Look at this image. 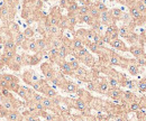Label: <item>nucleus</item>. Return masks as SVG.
<instances>
[{
  "label": "nucleus",
  "mask_w": 146,
  "mask_h": 121,
  "mask_svg": "<svg viewBox=\"0 0 146 121\" xmlns=\"http://www.w3.org/2000/svg\"><path fill=\"white\" fill-rule=\"evenodd\" d=\"M16 11H17V7H13L3 1L2 5L0 6V20L2 21V24L8 25L13 22L16 16Z\"/></svg>",
  "instance_id": "obj_1"
},
{
  "label": "nucleus",
  "mask_w": 146,
  "mask_h": 121,
  "mask_svg": "<svg viewBox=\"0 0 146 121\" xmlns=\"http://www.w3.org/2000/svg\"><path fill=\"white\" fill-rule=\"evenodd\" d=\"M40 71H42V73L44 74L45 80H46V81H50V82L54 79L55 73H56V71L53 69V65H52L50 62L43 63V64L40 65Z\"/></svg>",
  "instance_id": "obj_2"
},
{
  "label": "nucleus",
  "mask_w": 146,
  "mask_h": 121,
  "mask_svg": "<svg viewBox=\"0 0 146 121\" xmlns=\"http://www.w3.org/2000/svg\"><path fill=\"white\" fill-rule=\"evenodd\" d=\"M21 79H23V81H24L27 85H29V87H32L35 82H37V81L39 80V77L37 76L36 73H35L33 69H25L24 73H23V75H21Z\"/></svg>",
  "instance_id": "obj_3"
},
{
  "label": "nucleus",
  "mask_w": 146,
  "mask_h": 121,
  "mask_svg": "<svg viewBox=\"0 0 146 121\" xmlns=\"http://www.w3.org/2000/svg\"><path fill=\"white\" fill-rule=\"evenodd\" d=\"M35 91L32 89V87H19L18 91L16 92V94L19 95L25 102L27 101H31L32 100V97H33V93Z\"/></svg>",
  "instance_id": "obj_4"
},
{
  "label": "nucleus",
  "mask_w": 146,
  "mask_h": 121,
  "mask_svg": "<svg viewBox=\"0 0 146 121\" xmlns=\"http://www.w3.org/2000/svg\"><path fill=\"white\" fill-rule=\"evenodd\" d=\"M24 51H31V52L33 53H36L37 52V47H36V42H35V39L34 38H26L25 40H24V43L21 44V46H20Z\"/></svg>",
  "instance_id": "obj_5"
},
{
  "label": "nucleus",
  "mask_w": 146,
  "mask_h": 121,
  "mask_svg": "<svg viewBox=\"0 0 146 121\" xmlns=\"http://www.w3.org/2000/svg\"><path fill=\"white\" fill-rule=\"evenodd\" d=\"M123 92L124 91H121L119 87H109V90H108V92L106 94L109 98H111L112 100H115L117 102H120V99L123 97Z\"/></svg>",
  "instance_id": "obj_6"
},
{
  "label": "nucleus",
  "mask_w": 146,
  "mask_h": 121,
  "mask_svg": "<svg viewBox=\"0 0 146 121\" xmlns=\"http://www.w3.org/2000/svg\"><path fill=\"white\" fill-rule=\"evenodd\" d=\"M17 54L16 51H3L0 55V63H2L5 66L9 63V61H11L15 55Z\"/></svg>",
  "instance_id": "obj_7"
},
{
  "label": "nucleus",
  "mask_w": 146,
  "mask_h": 121,
  "mask_svg": "<svg viewBox=\"0 0 146 121\" xmlns=\"http://www.w3.org/2000/svg\"><path fill=\"white\" fill-rule=\"evenodd\" d=\"M58 67H60V72L64 75H73V71L70 66V63L68 61H61L58 64Z\"/></svg>",
  "instance_id": "obj_8"
},
{
  "label": "nucleus",
  "mask_w": 146,
  "mask_h": 121,
  "mask_svg": "<svg viewBox=\"0 0 146 121\" xmlns=\"http://www.w3.org/2000/svg\"><path fill=\"white\" fill-rule=\"evenodd\" d=\"M75 93L79 95V98L81 100H83L87 104H90V102H91L92 99H93V97L89 93V91H86L84 89H78V91Z\"/></svg>",
  "instance_id": "obj_9"
},
{
  "label": "nucleus",
  "mask_w": 146,
  "mask_h": 121,
  "mask_svg": "<svg viewBox=\"0 0 146 121\" xmlns=\"http://www.w3.org/2000/svg\"><path fill=\"white\" fill-rule=\"evenodd\" d=\"M109 45L112 48H116L118 51H121V52H128V47L125 45V43L123 40H120L119 38L117 39H113L109 43Z\"/></svg>",
  "instance_id": "obj_10"
},
{
  "label": "nucleus",
  "mask_w": 146,
  "mask_h": 121,
  "mask_svg": "<svg viewBox=\"0 0 146 121\" xmlns=\"http://www.w3.org/2000/svg\"><path fill=\"white\" fill-rule=\"evenodd\" d=\"M6 120L7 121H24V118L21 116V112H19V110H11L8 112V114L6 116Z\"/></svg>",
  "instance_id": "obj_11"
},
{
  "label": "nucleus",
  "mask_w": 146,
  "mask_h": 121,
  "mask_svg": "<svg viewBox=\"0 0 146 121\" xmlns=\"http://www.w3.org/2000/svg\"><path fill=\"white\" fill-rule=\"evenodd\" d=\"M100 22H101L102 25H106V26H109L111 24H116V22L113 21L112 17H111V15H110L109 10L104 11V13L100 14Z\"/></svg>",
  "instance_id": "obj_12"
},
{
  "label": "nucleus",
  "mask_w": 146,
  "mask_h": 121,
  "mask_svg": "<svg viewBox=\"0 0 146 121\" xmlns=\"http://www.w3.org/2000/svg\"><path fill=\"white\" fill-rule=\"evenodd\" d=\"M109 90V84L107 82V79H101L100 81H98V85H97V92L100 94H106Z\"/></svg>",
  "instance_id": "obj_13"
},
{
  "label": "nucleus",
  "mask_w": 146,
  "mask_h": 121,
  "mask_svg": "<svg viewBox=\"0 0 146 121\" xmlns=\"http://www.w3.org/2000/svg\"><path fill=\"white\" fill-rule=\"evenodd\" d=\"M61 89L63 90V91H65V92H68V93H75L76 91H78V89L79 87L75 84V83H73L71 81H65L64 82V84L61 87Z\"/></svg>",
  "instance_id": "obj_14"
},
{
  "label": "nucleus",
  "mask_w": 146,
  "mask_h": 121,
  "mask_svg": "<svg viewBox=\"0 0 146 121\" xmlns=\"http://www.w3.org/2000/svg\"><path fill=\"white\" fill-rule=\"evenodd\" d=\"M129 15H130V17L133 18L135 21H141V20H143V21H144L143 15L138 11V9H137L134 5L129 7Z\"/></svg>",
  "instance_id": "obj_15"
},
{
  "label": "nucleus",
  "mask_w": 146,
  "mask_h": 121,
  "mask_svg": "<svg viewBox=\"0 0 146 121\" xmlns=\"http://www.w3.org/2000/svg\"><path fill=\"white\" fill-rule=\"evenodd\" d=\"M3 51H16L17 52V46L14 42V38H7L2 43Z\"/></svg>",
  "instance_id": "obj_16"
},
{
  "label": "nucleus",
  "mask_w": 146,
  "mask_h": 121,
  "mask_svg": "<svg viewBox=\"0 0 146 121\" xmlns=\"http://www.w3.org/2000/svg\"><path fill=\"white\" fill-rule=\"evenodd\" d=\"M35 42H36L37 52H40V51H48V42H47L46 38L42 37V38L35 39Z\"/></svg>",
  "instance_id": "obj_17"
},
{
  "label": "nucleus",
  "mask_w": 146,
  "mask_h": 121,
  "mask_svg": "<svg viewBox=\"0 0 146 121\" xmlns=\"http://www.w3.org/2000/svg\"><path fill=\"white\" fill-rule=\"evenodd\" d=\"M79 62H82V63H83L86 66L91 67V69L94 66V65H96V63H97V62H96V60H94V57L92 56L90 53H89V54H87L84 57H82V58H81Z\"/></svg>",
  "instance_id": "obj_18"
},
{
  "label": "nucleus",
  "mask_w": 146,
  "mask_h": 121,
  "mask_svg": "<svg viewBox=\"0 0 146 121\" xmlns=\"http://www.w3.org/2000/svg\"><path fill=\"white\" fill-rule=\"evenodd\" d=\"M109 13H110V15H111V17H112V19H113L115 22L118 21V20H121L123 17H124L123 11H121L120 9H118V8H112V9H110Z\"/></svg>",
  "instance_id": "obj_19"
},
{
  "label": "nucleus",
  "mask_w": 146,
  "mask_h": 121,
  "mask_svg": "<svg viewBox=\"0 0 146 121\" xmlns=\"http://www.w3.org/2000/svg\"><path fill=\"white\" fill-rule=\"evenodd\" d=\"M128 52H130L135 57H141L144 52H143V47L139 45H133L130 48H128Z\"/></svg>",
  "instance_id": "obj_20"
},
{
  "label": "nucleus",
  "mask_w": 146,
  "mask_h": 121,
  "mask_svg": "<svg viewBox=\"0 0 146 121\" xmlns=\"http://www.w3.org/2000/svg\"><path fill=\"white\" fill-rule=\"evenodd\" d=\"M127 69L129 71V73L131 74V75H137L138 73H139V66L136 64V62H134V61H129L128 62V65H127Z\"/></svg>",
  "instance_id": "obj_21"
},
{
  "label": "nucleus",
  "mask_w": 146,
  "mask_h": 121,
  "mask_svg": "<svg viewBox=\"0 0 146 121\" xmlns=\"http://www.w3.org/2000/svg\"><path fill=\"white\" fill-rule=\"evenodd\" d=\"M7 27H8V30H9V33L11 34V36H13V37H15V36L18 34L19 32H20L19 25H18V24H16L15 21H13V22L8 24V25H7Z\"/></svg>",
  "instance_id": "obj_22"
},
{
  "label": "nucleus",
  "mask_w": 146,
  "mask_h": 121,
  "mask_svg": "<svg viewBox=\"0 0 146 121\" xmlns=\"http://www.w3.org/2000/svg\"><path fill=\"white\" fill-rule=\"evenodd\" d=\"M130 33H133V32H131V28H130L129 25H124V26H121L120 28H118V35H119L120 37L126 38Z\"/></svg>",
  "instance_id": "obj_23"
},
{
  "label": "nucleus",
  "mask_w": 146,
  "mask_h": 121,
  "mask_svg": "<svg viewBox=\"0 0 146 121\" xmlns=\"http://www.w3.org/2000/svg\"><path fill=\"white\" fill-rule=\"evenodd\" d=\"M94 20H96V19H93L89 14H87V15H82V16H79V22L88 24V25H90V26L93 24V21H94Z\"/></svg>",
  "instance_id": "obj_24"
},
{
  "label": "nucleus",
  "mask_w": 146,
  "mask_h": 121,
  "mask_svg": "<svg viewBox=\"0 0 146 121\" xmlns=\"http://www.w3.org/2000/svg\"><path fill=\"white\" fill-rule=\"evenodd\" d=\"M89 15H90L93 19H100V13L97 10V8L93 6V3H91V5L89 6Z\"/></svg>",
  "instance_id": "obj_25"
},
{
  "label": "nucleus",
  "mask_w": 146,
  "mask_h": 121,
  "mask_svg": "<svg viewBox=\"0 0 146 121\" xmlns=\"http://www.w3.org/2000/svg\"><path fill=\"white\" fill-rule=\"evenodd\" d=\"M25 39H26V38H25V36H24V34H23L21 32H19L18 34L14 37V42H15V44H16L17 47H20V46H21V44L24 43Z\"/></svg>",
  "instance_id": "obj_26"
},
{
  "label": "nucleus",
  "mask_w": 146,
  "mask_h": 121,
  "mask_svg": "<svg viewBox=\"0 0 146 121\" xmlns=\"http://www.w3.org/2000/svg\"><path fill=\"white\" fill-rule=\"evenodd\" d=\"M93 6L97 8V10H98L100 14L104 13V11H107V10H108L107 6H106L102 1H96V2H93Z\"/></svg>",
  "instance_id": "obj_27"
},
{
  "label": "nucleus",
  "mask_w": 146,
  "mask_h": 121,
  "mask_svg": "<svg viewBox=\"0 0 146 121\" xmlns=\"http://www.w3.org/2000/svg\"><path fill=\"white\" fill-rule=\"evenodd\" d=\"M6 66H7V67H9L11 71H15V72H19L20 69H21V66L19 65L18 63H16V62L14 61V58H13L11 61H9V63H8Z\"/></svg>",
  "instance_id": "obj_28"
},
{
  "label": "nucleus",
  "mask_w": 146,
  "mask_h": 121,
  "mask_svg": "<svg viewBox=\"0 0 146 121\" xmlns=\"http://www.w3.org/2000/svg\"><path fill=\"white\" fill-rule=\"evenodd\" d=\"M23 34L25 36V38H33L34 37V35H35V30H34V28L33 27H27L24 32H23Z\"/></svg>",
  "instance_id": "obj_29"
},
{
  "label": "nucleus",
  "mask_w": 146,
  "mask_h": 121,
  "mask_svg": "<svg viewBox=\"0 0 146 121\" xmlns=\"http://www.w3.org/2000/svg\"><path fill=\"white\" fill-rule=\"evenodd\" d=\"M78 9H79V5L76 3V1L75 0H71L70 6L68 8V13H78Z\"/></svg>",
  "instance_id": "obj_30"
},
{
  "label": "nucleus",
  "mask_w": 146,
  "mask_h": 121,
  "mask_svg": "<svg viewBox=\"0 0 146 121\" xmlns=\"http://www.w3.org/2000/svg\"><path fill=\"white\" fill-rule=\"evenodd\" d=\"M97 85H98V80L97 81H91L87 83V90L92 91V92H97Z\"/></svg>",
  "instance_id": "obj_31"
},
{
  "label": "nucleus",
  "mask_w": 146,
  "mask_h": 121,
  "mask_svg": "<svg viewBox=\"0 0 146 121\" xmlns=\"http://www.w3.org/2000/svg\"><path fill=\"white\" fill-rule=\"evenodd\" d=\"M76 14H78L79 16L89 14V7H88V6H79V9H78V13H76Z\"/></svg>",
  "instance_id": "obj_32"
},
{
  "label": "nucleus",
  "mask_w": 146,
  "mask_h": 121,
  "mask_svg": "<svg viewBox=\"0 0 146 121\" xmlns=\"http://www.w3.org/2000/svg\"><path fill=\"white\" fill-rule=\"evenodd\" d=\"M69 63H70V66H71V69H72L73 72H74L75 69H78L79 67H80V63H79V61H78L76 58H74V57L70 60V62H69Z\"/></svg>",
  "instance_id": "obj_33"
},
{
  "label": "nucleus",
  "mask_w": 146,
  "mask_h": 121,
  "mask_svg": "<svg viewBox=\"0 0 146 121\" xmlns=\"http://www.w3.org/2000/svg\"><path fill=\"white\" fill-rule=\"evenodd\" d=\"M141 109V105H139V103L138 102H130L129 103V108H128V110L129 111H138Z\"/></svg>",
  "instance_id": "obj_34"
},
{
  "label": "nucleus",
  "mask_w": 146,
  "mask_h": 121,
  "mask_svg": "<svg viewBox=\"0 0 146 121\" xmlns=\"http://www.w3.org/2000/svg\"><path fill=\"white\" fill-rule=\"evenodd\" d=\"M137 87H138L139 92H142V93L146 92V79H145V80H141V81L138 82Z\"/></svg>",
  "instance_id": "obj_35"
},
{
  "label": "nucleus",
  "mask_w": 146,
  "mask_h": 121,
  "mask_svg": "<svg viewBox=\"0 0 146 121\" xmlns=\"http://www.w3.org/2000/svg\"><path fill=\"white\" fill-rule=\"evenodd\" d=\"M70 2H71V0H61V1H60V8H62V9H68L69 6H70Z\"/></svg>",
  "instance_id": "obj_36"
},
{
  "label": "nucleus",
  "mask_w": 146,
  "mask_h": 121,
  "mask_svg": "<svg viewBox=\"0 0 146 121\" xmlns=\"http://www.w3.org/2000/svg\"><path fill=\"white\" fill-rule=\"evenodd\" d=\"M117 2L121 3V5H126V6H133L135 3V0H116Z\"/></svg>",
  "instance_id": "obj_37"
},
{
  "label": "nucleus",
  "mask_w": 146,
  "mask_h": 121,
  "mask_svg": "<svg viewBox=\"0 0 146 121\" xmlns=\"http://www.w3.org/2000/svg\"><path fill=\"white\" fill-rule=\"evenodd\" d=\"M3 1H5L6 3L13 6V7H18V5H19V0H3Z\"/></svg>",
  "instance_id": "obj_38"
},
{
  "label": "nucleus",
  "mask_w": 146,
  "mask_h": 121,
  "mask_svg": "<svg viewBox=\"0 0 146 121\" xmlns=\"http://www.w3.org/2000/svg\"><path fill=\"white\" fill-rule=\"evenodd\" d=\"M78 1H79V2H80L82 6H88V7H89V6L92 3L90 0H78Z\"/></svg>",
  "instance_id": "obj_39"
},
{
  "label": "nucleus",
  "mask_w": 146,
  "mask_h": 121,
  "mask_svg": "<svg viewBox=\"0 0 146 121\" xmlns=\"http://www.w3.org/2000/svg\"><path fill=\"white\" fill-rule=\"evenodd\" d=\"M141 106H143V108H145L146 109V97L144 98H142V100H141V103H139Z\"/></svg>",
  "instance_id": "obj_40"
},
{
  "label": "nucleus",
  "mask_w": 146,
  "mask_h": 121,
  "mask_svg": "<svg viewBox=\"0 0 146 121\" xmlns=\"http://www.w3.org/2000/svg\"><path fill=\"white\" fill-rule=\"evenodd\" d=\"M2 43H3V38H2V36L0 35V45H1Z\"/></svg>",
  "instance_id": "obj_41"
},
{
  "label": "nucleus",
  "mask_w": 146,
  "mask_h": 121,
  "mask_svg": "<svg viewBox=\"0 0 146 121\" xmlns=\"http://www.w3.org/2000/svg\"><path fill=\"white\" fill-rule=\"evenodd\" d=\"M139 1H141V2H142V3L146 7V0H139Z\"/></svg>",
  "instance_id": "obj_42"
},
{
  "label": "nucleus",
  "mask_w": 146,
  "mask_h": 121,
  "mask_svg": "<svg viewBox=\"0 0 146 121\" xmlns=\"http://www.w3.org/2000/svg\"><path fill=\"white\" fill-rule=\"evenodd\" d=\"M3 67H5V65H3L2 63H0V72H1V69H3Z\"/></svg>",
  "instance_id": "obj_43"
},
{
  "label": "nucleus",
  "mask_w": 146,
  "mask_h": 121,
  "mask_svg": "<svg viewBox=\"0 0 146 121\" xmlns=\"http://www.w3.org/2000/svg\"><path fill=\"white\" fill-rule=\"evenodd\" d=\"M40 1H43V2H47V1H50V0H40Z\"/></svg>",
  "instance_id": "obj_44"
},
{
  "label": "nucleus",
  "mask_w": 146,
  "mask_h": 121,
  "mask_svg": "<svg viewBox=\"0 0 146 121\" xmlns=\"http://www.w3.org/2000/svg\"><path fill=\"white\" fill-rule=\"evenodd\" d=\"M143 56H144V58H145V61H146V54H143Z\"/></svg>",
  "instance_id": "obj_45"
},
{
  "label": "nucleus",
  "mask_w": 146,
  "mask_h": 121,
  "mask_svg": "<svg viewBox=\"0 0 146 121\" xmlns=\"http://www.w3.org/2000/svg\"><path fill=\"white\" fill-rule=\"evenodd\" d=\"M144 119H145V121H146V114L144 116Z\"/></svg>",
  "instance_id": "obj_46"
},
{
  "label": "nucleus",
  "mask_w": 146,
  "mask_h": 121,
  "mask_svg": "<svg viewBox=\"0 0 146 121\" xmlns=\"http://www.w3.org/2000/svg\"><path fill=\"white\" fill-rule=\"evenodd\" d=\"M97 1H104V0H97Z\"/></svg>",
  "instance_id": "obj_47"
}]
</instances>
